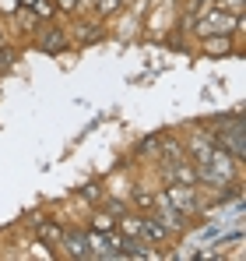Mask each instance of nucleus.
<instances>
[{
  "instance_id": "39448f33",
  "label": "nucleus",
  "mask_w": 246,
  "mask_h": 261,
  "mask_svg": "<svg viewBox=\"0 0 246 261\" xmlns=\"http://www.w3.org/2000/svg\"><path fill=\"white\" fill-rule=\"evenodd\" d=\"M169 237H172L169 226H162L151 212H141V226H137V240L141 244H165Z\"/></svg>"
},
{
  "instance_id": "6e6552de",
  "label": "nucleus",
  "mask_w": 246,
  "mask_h": 261,
  "mask_svg": "<svg viewBox=\"0 0 246 261\" xmlns=\"http://www.w3.org/2000/svg\"><path fill=\"white\" fill-rule=\"evenodd\" d=\"M64 46H67V39H64V32H60V29H42L39 49H46V53H56V49H64Z\"/></svg>"
},
{
  "instance_id": "f257e3e1",
  "label": "nucleus",
  "mask_w": 246,
  "mask_h": 261,
  "mask_svg": "<svg viewBox=\"0 0 246 261\" xmlns=\"http://www.w3.org/2000/svg\"><path fill=\"white\" fill-rule=\"evenodd\" d=\"M214 145H222L232 159H239L243 163L246 155V141H243V117L239 113H229V117H218L214 120V130L207 134Z\"/></svg>"
},
{
  "instance_id": "f03ea898",
  "label": "nucleus",
  "mask_w": 246,
  "mask_h": 261,
  "mask_svg": "<svg viewBox=\"0 0 246 261\" xmlns=\"http://www.w3.org/2000/svg\"><path fill=\"white\" fill-rule=\"evenodd\" d=\"M243 25V14H236V11H225V7H211L204 11L197 21H194V32L204 39V36H229V32H236Z\"/></svg>"
},
{
  "instance_id": "dca6fc26",
  "label": "nucleus",
  "mask_w": 246,
  "mask_h": 261,
  "mask_svg": "<svg viewBox=\"0 0 246 261\" xmlns=\"http://www.w3.org/2000/svg\"><path fill=\"white\" fill-rule=\"evenodd\" d=\"M0 7H4V11H14V7H18V0H0Z\"/></svg>"
},
{
  "instance_id": "0eeeda50",
  "label": "nucleus",
  "mask_w": 246,
  "mask_h": 261,
  "mask_svg": "<svg viewBox=\"0 0 246 261\" xmlns=\"http://www.w3.org/2000/svg\"><path fill=\"white\" fill-rule=\"evenodd\" d=\"M36 233L46 247H60L64 244V226L60 222H49V219H36Z\"/></svg>"
},
{
  "instance_id": "423d86ee",
  "label": "nucleus",
  "mask_w": 246,
  "mask_h": 261,
  "mask_svg": "<svg viewBox=\"0 0 246 261\" xmlns=\"http://www.w3.org/2000/svg\"><path fill=\"white\" fill-rule=\"evenodd\" d=\"M60 247H64V254H67V258H81V261H88L91 258V251H88V237H84L81 229H64V244H60Z\"/></svg>"
},
{
  "instance_id": "ddd939ff",
  "label": "nucleus",
  "mask_w": 246,
  "mask_h": 261,
  "mask_svg": "<svg viewBox=\"0 0 246 261\" xmlns=\"http://www.w3.org/2000/svg\"><path fill=\"white\" fill-rule=\"evenodd\" d=\"M32 11H36L39 18H53V0H36Z\"/></svg>"
},
{
  "instance_id": "f8f14e48",
  "label": "nucleus",
  "mask_w": 246,
  "mask_h": 261,
  "mask_svg": "<svg viewBox=\"0 0 246 261\" xmlns=\"http://www.w3.org/2000/svg\"><path fill=\"white\" fill-rule=\"evenodd\" d=\"M81 198L84 201H102V184H88L81 191Z\"/></svg>"
},
{
  "instance_id": "20e7f679",
  "label": "nucleus",
  "mask_w": 246,
  "mask_h": 261,
  "mask_svg": "<svg viewBox=\"0 0 246 261\" xmlns=\"http://www.w3.org/2000/svg\"><path fill=\"white\" fill-rule=\"evenodd\" d=\"M151 216L159 219L162 226H169V233H183L187 226H190V219L183 216V212H176L172 205H169V198H165L162 191L155 194V201H151Z\"/></svg>"
},
{
  "instance_id": "a211bd4d",
  "label": "nucleus",
  "mask_w": 246,
  "mask_h": 261,
  "mask_svg": "<svg viewBox=\"0 0 246 261\" xmlns=\"http://www.w3.org/2000/svg\"><path fill=\"white\" fill-rule=\"evenodd\" d=\"M0 46H4V36H0Z\"/></svg>"
},
{
  "instance_id": "9b49d317",
  "label": "nucleus",
  "mask_w": 246,
  "mask_h": 261,
  "mask_svg": "<svg viewBox=\"0 0 246 261\" xmlns=\"http://www.w3.org/2000/svg\"><path fill=\"white\" fill-rule=\"evenodd\" d=\"M151 201H155L151 191H134V205H137L141 212H151Z\"/></svg>"
},
{
  "instance_id": "2eb2a0df",
  "label": "nucleus",
  "mask_w": 246,
  "mask_h": 261,
  "mask_svg": "<svg viewBox=\"0 0 246 261\" xmlns=\"http://www.w3.org/2000/svg\"><path fill=\"white\" fill-rule=\"evenodd\" d=\"M78 4H81V0H53V7L67 11V14H74V11H78Z\"/></svg>"
},
{
  "instance_id": "4468645a",
  "label": "nucleus",
  "mask_w": 246,
  "mask_h": 261,
  "mask_svg": "<svg viewBox=\"0 0 246 261\" xmlns=\"http://www.w3.org/2000/svg\"><path fill=\"white\" fill-rule=\"evenodd\" d=\"M120 4H123V0H99V14L106 18V14H113V11H116Z\"/></svg>"
},
{
  "instance_id": "f3484780",
  "label": "nucleus",
  "mask_w": 246,
  "mask_h": 261,
  "mask_svg": "<svg viewBox=\"0 0 246 261\" xmlns=\"http://www.w3.org/2000/svg\"><path fill=\"white\" fill-rule=\"evenodd\" d=\"M18 4H25V7H32V4H36V0H18Z\"/></svg>"
},
{
  "instance_id": "9d476101",
  "label": "nucleus",
  "mask_w": 246,
  "mask_h": 261,
  "mask_svg": "<svg viewBox=\"0 0 246 261\" xmlns=\"http://www.w3.org/2000/svg\"><path fill=\"white\" fill-rule=\"evenodd\" d=\"M204 49L207 53H229L232 49V39L229 36H204Z\"/></svg>"
},
{
  "instance_id": "7ed1b4c3",
  "label": "nucleus",
  "mask_w": 246,
  "mask_h": 261,
  "mask_svg": "<svg viewBox=\"0 0 246 261\" xmlns=\"http://www.w3.org/2000/svg\"><path fill=\"white\" fill-rule=\"evenodd\" d=\"M162 194L169 198V205H172L176 212H183L187 219H194L197 212H201V198H197V191L187 187V184H169Z\"/></svg>"
},
{
  "instance_id": "1a4fd4ad",
  "label": "nucleus",
  "mask_w": 246,
  "mask_h": 261,
  "mask_svg": "<svg viewBox=\"0 0 246 261\" xmlns=\"http://www.w3.org/2000/svg\"><path fill=\"white\" fill-rule=\"evenodd\" d=\"M91 229H99V233H109V229H116V216H109L106 208H99V212L91 216Z\"/></svg>"
}]
</instances>
